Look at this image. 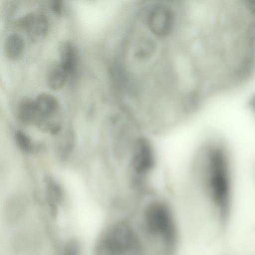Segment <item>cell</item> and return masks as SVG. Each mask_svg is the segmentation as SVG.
Returning a JSON list of instances; mask_svg holds the SVG:
<instances>
[{"label": "cell", "instance_id": "cell-1", "mask_svg": "<svg viewBox=\"0 0 255 255\" xmlns=\"http://www.w3.org/2000/svg\"><path fill=\"white\" fill-rule=\"evenodd\" d=\"M194 164L196 180L202 193L216 210L221 221L230 212L232 179L230 157L221 142H210L201 149Z\"/></svg>", "mask_w": 255, "mask_h": 255}, {"label": "cell", "instance_id": "cell-2", "mask_svg": "<svg viewBox=\"0 0 255 255\" xmlns=\"http://www.w3.org/2000/svg\"><path fill=\"white\" fill-rule=\"evenodd\" d=\"M16 24L25 32L33 42L42 39L46 35L49 28L47 17L36 12H30L24 15L17 20Z\"/></svg>", "mask_w": 255, "mask_h": 255}, {"label": "cell", "instance_id": "cell-3", "mask_svg": "<svg viewBox=\"0 0 255 255\" xmlns=\"http://www.w3.org/2000/svg\"><path fill=\"white\" fill-rule=\"evenodd\" d=\"M40 244L39 238L30 232L18 234L13 241V247L17 255H35Z\"/></svg>", "mask_w": 255, "mask_h": 255}, {"label": "cell", "instance_id": "cell-4", "mask_svg": "<svg viewBox=\"0 0 255 255\" xmlns=\"http://www.w3.org/2000/svg\"><path fill=\"white\" fill-rule=\"evenodd\" d=\"M59 52L60 64L68 76H73L77 71L79 63L77 48L71 41H65L60 44Z\"/></svg>", "mask_w": 255, "mask_h": 255}, {"label": "cell", "instance_id": "cell-5", "mask_svg": "<svg viewBox=\"0 0 255 255\" xmlns=\"http://www.w3.org/2000/svg\"><path fill=\"white\" fill-rule=\"evenodd\" d=\"M27 209V203L22 199H13L9 201L4 211V220L9 226L18 224L23 218Z\"/></svg>", "mask_w": 255, "mask_h": 255}, {"label": "cell", "instance_id": "cell-6", "mask_svg": "<svg viewBox=\"0 0 255 255\" xmlns=\"http://www.w3.org/2000/svg\"><path fill=\"white\" fill-rule=\"evenodd\" d=\"M37 113L41 116L50 117L59 111V104L56 98L47 93H42L35 100Z\"/></svg>", "mask_w": 255, "mask_h": 255}, {"label": "cell", "instance_id": "cell-7", "mask_svg": "<svg viewBox=\"0 0 255 255\" xmlns=\"http://www.w3.org/2000/svg\"><path fill=\"white\" fill-rule=\"evenodd\" d=\"M24 46L23 37L18 33L9 34L5 41L4 50L7 58L12 60L19 59Z\"/></svg>", "mask_w": 255, "mask_h": 255}, {"label": "cell", "instance_id": "cell-8", "mask_svg": "<svg viewBox=\"0 0 255 255\" xmlns=\"http://www.w3.org/2000/svg\"><path fill=\"white\" fill-rule=\"evenodd\" d=\"M68 77L67 73L60 63H56L52 65L48 70L47 83L51 89L58 90L64 86Z\"/></svg>", "mask_w": 255, "mask_h": 255}, {"label": "cell", "instance_id": "cell-9", "mask_svg": "<svg viewBox=\"0 0 255 255\" xmlns=\"http://www.w3.org/2000/svg\"><path fill=\"white\" fill-rule=\"evenodd\" d=\"M37 114L35 100L28 97L20 100L18 106V115L21 122L24 123L31 122Z\"/></svg>", "mask_w": 255, "mask_h": 255}, {"label": "cell", "instance_id": "cell-10", "mask_svg": "<svg viewBox=\"0 0 255 255\" xmlns=\"http://www.w3.org/2000/svg\"><path fill=\"white\" fill-rule=\"evenodd\" d=\"M16 142L19 148L25 152H30L32 148V144L30 137L20 130H17L15 133Z\"/></svg>", "mask_w": 255, "mask_h": 255}, {"label": "cell", "instance_id": "cell-11", "mask_svg": "<svg viewBox=\"0 0 255 255\" xmlns=\"http://www.w3.org/2000/svg\"><path fill=\"white\" fill-rule=\"evenodd\" d=\"M81 249L79 243L75 239H71L65 244L62 255H81Z\"/></svg>", "mask_w": 255, "mask_h": 255}, {"label": "cell", "instance_id": "cell-12", "mask_svg": "<svg viewBox=\"0 0 255 255\" xmlns=\"http://www.w3.org/2000/svg\"><path fill=\"white\" fill-rule=\"evenodd\" d=\"M51 7L52 11L57 15H60L63 11V1L60 0H55L51 4Z\"/></svg>", "mask_w": 255, "mask_h": 255}, {"label": "cell", "instance_id": "cell-13", "mask_svg": "<svg viewBox=\"0 0 255 255\" xmlns=\"http://www.w3.org/2000/svg\"><path fill=\"white\" fill-rule=\"evenodd\" d=\"M250 104L251 107L255 113V95L251 99Z\"/></svg>", "mask_w": 255, "mask_h": 255}]
</instances>
